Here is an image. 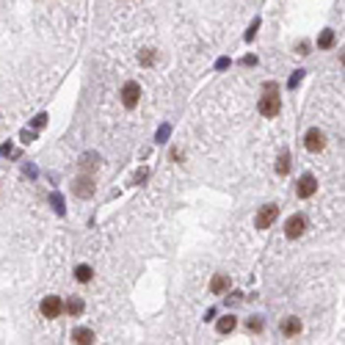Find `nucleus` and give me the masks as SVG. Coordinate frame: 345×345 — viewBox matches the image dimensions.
<instances>
[{
  "mask_svg": "<svg viewBox=\"0 0 345 345\" xmlns=\"http://www.w3.org/2000/svg\"><path fill=\"white\" fill-rule=\"evenodd\" d=\"M304 147L310 149V152H320V149L326 147V135L320 133V130H315V127H312L310 133H307V138H304Z\"/></svg>",
  "mask_w": 345,
  "mask_h": 345,
  "instance_id": "5",
  "label": "nucleus"
},
{
  "mask_svg": "<svg viewBox=\"0 0 345 345\" xmlns=\"http://www.w3.org/2000/svg\"><path fill=\"white\" fill-rule=\"evenodd\" d=\"M92 276H94V271L89 265H78V268H75V279H78V282H92Z\"/></svg>",
  "mask_w": 345,
  "mask_h": 345,
  "instance_id": "12",
  "label": "nucleus"
},
{
  "mask_svg": "<svg viewBox=\"0 0 345 345\" xmlns=\"http://www.w3.org/2000/svg\"><path fill=\"white\" fill-rule=\"evenodd\" d=\"M235 323H238V320H235L232 315H226V317H221L219 320V334H229V331L235 329Z\"/></svg>",
  "mask_w": 345,
  "mask_h": 345,
  "instance_id": "13",
  "label": "nucleus"
},
{
  "mask_svg": "<svg viewBox=\"0 0 345 345\" xmlns=\"http://www.w3.org/2000/svg\"><path fill=\"white\" fill-rule=\"evenodd\" d=\"M304 229H307V224H304L301 216H290L287 224H284V235H287L290 240H293V238H301Z\"/></svg>",
  "mask_w": 345,
  "mask_h": 345,
  "instance_id": "6",
  "label": "nucleus"
},
{
  "mask_svg": "<svg viewBox=\"0 0 345 345\" xmlns=\"http://www.w3.org/2000/svg\"><path fill=\"white\" fill-rule=\"evenodd\" d=\"M276 171H279V174H287V171H290V155H287V152H282V155H279Z\"/></svg>",
  "mask_w": 345,
  "mask_h": 345,
  "instance_id": "17",
  "label": "nucleus"
},
{
  "mask_svg": "<svg viewBox=\"0 0 345 345\" xmlns=\"http://www.w3.org/2000/svg\"><path fill=\"white\" fill-rule=\"evenodd\" d=\"M331 44H334V31H323V33H320V39H317V47H320V50H329Z\"/></svg>",
  "mask_w": 345,
  "mask_h": 345,
  "instance_id": "15",
  "label": "nucleus"
},
{
  "mask_svg": "<svg viewBox=\"0 0 345 345\" xmlns=\"http://www.w3.org/2000/svg\"><path fill=\"white\" fill-rule=\"evenodd\" d=\"M276 216H279V207H276V204H262L260 213L254 216V226H257V229H268V226L276 221Z\"/></svg>",
  "mask_w": 345,
  "mask_h": 345,
  "instance_id": "2",
  "label": "nucleus"
},
{
  "mask_svg": "<svg viewBox=\"0 0 345 345\" xmlns=\"http://www.w3.org/2000/svg\"><path fill=\"white\" fill-rule=\"evenodd\" d=\"M249 329H251V331H262V320H260V317L249 320Z\"/></svg>",
  "mask_w": 345,
  "mask_h": 345,
  "instance_id": "19",
  "label": "nucleus"
},
{
  "mask_svg": "<svg viewBox=\"0 0 345 345\" xmlns=\"http://www.w3.org/2000/svg\"><path fill=\"white\" fill-rule=\"evenodd\" d=\"M72 190H75V196H80V199H92L94 196V180L92 177H80V180H75Z\"/></svg>",
  "mask_w": 345,
  "mask_h": 345,
  "instance_id": "4",
  "label": "nucleus"
},
{
  "mask_svg": "<svg viewBox=\"0 0 345 345\" xmlns=\"http://www.w3.org/2000/svg\"><path fill=\"white\" fill-rule=\"evenodd\" d=\"M94 166H99V155H94V152H89V155L80 157V169H94Z\"/></svg>",
  "mask_w": 345,
  "mask_h": 345,
  "instance_id": "14",
  "label": "nucleus"
},
{
  "mask_svg": "<svg viewBox=\"0 0 345 345\" xmlns=\"http://www.w3.org/2000/svg\"><path fill=\"white\" fill-rule=\"evenodd\" d=\"M301 75H304V72H296V75H293V78H290V89H296V86L301 83Z\"/></svg>",
  "mask_w": 345,
  "mask_h": 345,
  "instance_id": "20",
  "label": "nucleus"
},
{
  "mask_svg": "<svg viewBox=\"0 0 345 345\" xmlns=\"http://www.w3.org/2000/svg\"><path fill=\"white\" fill-rule=\"evenodd\" d=\"M141 63H144V66H149V63H155V53H152V50H147V53L141 56Z\"/></svg>",
  "mask_w": 345,
  "mask_h": 345,
  "instance_id": "18",
  "label": "nucleus"
},
{
  "mask_svg": "<svg viewBox=\"0 0 345 345\" xmlns=\"http://www.w3.org/2000/svg\"><path fill=\"white\" fill-rule=\"evenodd\" d=\"M315 190H317V180L312 174H304L301 180H298V196H301V199L315 196Z\"/></svg>",
  "mask_w": 345,
  "mask_h": 345,
  "instance_id": "8",
  "label": "nucleus"
},
{
  "mask_svg": "<svg viewBox=\"0 0 345 345\" xmlns=\"http://www.w3.org/2000/svg\"><path fill=\"white\" fill-rule=\"evenodd\" d=\"M298 331H301V320H298V317H284L282 320V334L284 337H296Z\"/></svg>",
  "mask_w": 345,
  "mask_h": 345,
  "instance_id": "9",
  "label": "nucleus"
},
{
  "mask_svg": "<svg viewBox=\"0 0 345 345\" xmlns=\"http://www.w3.org/2000/svg\"><path fill=\"white\" fill-rule=\"evenodd\" d=\"M229 287V276H224V274H219V276H213V282H210V290L216 293V296H221L224 290Z\"/></svg>",
  "mask_w": 345,
  "mask_h": 345,
  "instance_id": "10",
  "label": "nucleus"
},
{
  "mask_svg": "<svg viewBox=\"0 0 345 345\" xmlns=\"http://www.w3.org/2000/svg\"><path fill=\"white\" fill-rule=\"evenodd\" d=\"M138 99H141V86L138 83H125L122 86V102H125V108H135L138 105Z\"/></svg>",
  "mask_w": 345,
  "mask_h": 345,
  "instance_id": "3",
  "label": "nucleus"
},
{
  "mask_svg": "<svg viewBox=\"0 0 345 345\" xmlns=\"http://www.w3.org/2000/svg\"><path fill=\"white\" fill-rule=\"evenodd\" d=\"M61 310H63V304H61V298H58V296H47L42 301V315L44 317H58V315H61Z\"/></svg>",
  "mask_w": 345,
  "mask_h": 345,
  "instance_id": "7",
  "label": "nucleus"
},
{
  "mask_svg": "<svg viewBox=\"0 0 345 345\" xmlns=\"http://www.w3.org/2000/svg\"><path fill=\"white\" fill-rule=\"evenodd\" d=\"M66 312H69V315H80V312H83V301H80V298H69V301H66Z\"/></svg>",
  "mask_w": 345,
  "mask_h": 345,
  "instance_id": "16",
  "label": "nucleus"
},
{
  "mask_svg": "<svg viewBox=\"0 0 345 345\" xmlns=\"http://www.w3.org/2000/svg\"><path fill=\"white\" fill-rule=\"evenodd\" d=\"M279 108H282V99L276 97V89H274V92L268 89L265 97L260 99V113H262V116H268V119H274L276 113H279Z\"/></svg>",
  "mask_w": 345,
  "mask_h": 345,
  "instance_id": "1",
  "label": "nucleus"
},
{
  "mask_svg": "<svg viewBox=\"0 0 345 345\" xmlns=\"http://www.w3.org/2000/svg\"><path fill=\"white\" fill-rule=\"evenodd\" d=\"M72 343H80V345L94 343V331L92 329H75L72 331Z\"/></svg>",
  "mask_w": 345,
  "mask_h": 345,
  "instance_id": "11",
  "label": "nucleus"
}]
</instances>
